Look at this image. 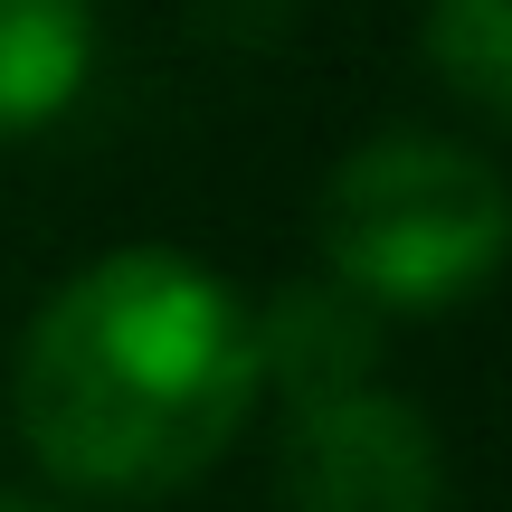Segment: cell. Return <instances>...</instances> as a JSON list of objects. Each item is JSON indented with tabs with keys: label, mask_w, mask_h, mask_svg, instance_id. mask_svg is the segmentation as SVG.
Returning a JSON list of instances; mask_svg holds the SVG:
<instances>
[{
	"label": "cell",
	"mask_w": 512,
	"mask_h": 512,
	"mask_svg": "<svg viewBox=\"0 0 512 512\" xmlns=\"http://www.w3.org/2000/svg\"><path fill=\"white\" fill-rule=\"evenodd\" d=\"M247 304L181 247H114L29 313L10 361L19 446L76 494L152 503L238 446L256 418Z\"/></svg>",
	"instance_id": "1"
},
{
	"label": "cell",
	"mask_w": 512,
	"mask_h": 512,
	"mask_svg": "<svg viewBox=\"0 0 512 512\" xmlns=\"http://www.w3.org/2000/svg\"><path fill=\"white\" fill-rule=\"evenodd\" d=\"M313 228H323L332 285H351L370 313H437V304H465L503 266L512 200L475 143L370 133L361 152L332 162Z\"/></svg>",
	"instance_id": "2"
},
{
	"label": "cell",
	"mask_w": 512,
	"mask_h": 512,
	"mask_svg": "<svg viewBox=\"0 0 512 512\" xmlns=\"http://www.w3.org/2000/svg\"><path fill=\"white\" fill-rule=\"evenodd\" d=\"M275 494H285V512H437L446 503L437 427L380 380L313 399L285 427Z\"/></svg>",
	"instance_id": "3"
},
{
	"label": "cell",
	"mask_w": 512,
	"mask_h": 512,
	"mask_svg": "<svg viewBox=\"0 0 512 512\" xmlns=\"http://www.w3.org/2000/svg\"><path fill=\"white\" fill-rule=\"evenodd\" d=\"M247 332H256V389H285V408L370 389V370H380V313L332 275L266 294V313H247Z\"/></svg>",
	"instance_id": "4"
},
{
	"label": "cell",
	"mask_w": 512,
	"mask_h": 512,
	"mask_svg": "<svg viewBox=\"0 0 512 512\" xmlns=\"http://www.w3.org/2000/svg\"><path fill=\"white\" fill-rule=\"evenodd\" d=\"M95 76V0H0V143H29Z\"/></svg>",
	"instance_id": "5"
},
{
	"label": "cell",
	"mask_w": 512,
	"mask_h": 512,
	"mask_svg": "<svg viewBox=\"0 0 512 512\" xmlns=\"http://www.w3.org/2000/svg\"><path fill=\"white\" fill-rule=\"evenodd\" d=\"M418 57L475 124H512V0H427Z\"/></svg>",
	"instance_id": "6"
},
{
	"label": "cell",
	"mask_w": 512,
	"mask_h": 512,
	"mask_svg": "<svg viewBox=\"0 0 512 512\" xmlns=\"http://www.w3.org/2000/svg\"><path fill=\"white\" fill-rule=\"evenodd\" d=\"M0 512H57V503H29V494H0Z\"/></svg>",
	"instance_id": "7"
}]
</instances>
